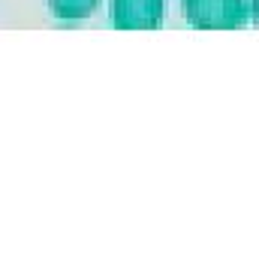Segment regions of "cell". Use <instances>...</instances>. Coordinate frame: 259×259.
Listing matches in <instances>:
<instances>
[{
	"instance_id": "obj_1",
	"label": "cell",
	"mask_w": 259,
	"mask_h": 259,
	"mask_svg": "<svg viewBox=\"0 0 259 259\" xmlns=\"http://www.w3.org/2000/svg\"><path fill=\"white\" fill-rule=\"evenodd\" d=\"M184 18L199 30H238L250 21L247 0H184Z\"/></svg>"
},
{
	"instance_id": "obj_2",
	"label": "cell",
	"mask_w": 259,
	"mask_h": 259,
	"mask_svg": "<svg viewBox=\"0 0 259 259\" xmlns=\"http://www.w3.org/2000/svg\"><path fill=\"white\" fill-rule=\"evenodd\" d=\"M109 18L118 30H157L163 21V0H112Z\"/></svg>"
},
{
	"instance_id": "obj_3",
	"label": "cell",
	"mask_w": 259,
	"mask_h": 259,
	"mask_svg": "<svg viewBox=\"0 0 259 259\" xmlns=\"http://www.w3.org/2000/svg\"><path fill=\"white\" fill-rule=\"evenodd\" d=\"M100 6V0H49V12L58 21H81L88 15H94Z\"/></svg>"
}]
</instances>
